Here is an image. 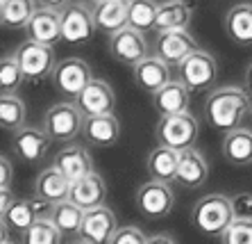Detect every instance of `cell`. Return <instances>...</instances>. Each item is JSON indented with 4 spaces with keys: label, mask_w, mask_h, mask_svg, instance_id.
I'll return each instance as SVG.
<instances>
[{
    "label": "cell",
    "mask_w": 252,
    "mask_h": 244,
    "mask_svg": "<svg viewBox=\"0 0 252 244\" xmlns=\"http://www.w3.org/2000/svg\"><path fill=\"white\" fill-rule=\"evenodd\" d=\"M250 94L241 87H218L211 89L205 101V119L216 130H234L243 125V119L250 114Z\"/></svg>",
    "instance_id": "cell-1"
},
{
    "label": "cell",
    "mask_w": 252,
    "mask_h": 244,
    "mask_svg": "<svg viewBox=\"0 0 252 244\" xmlns=\"http://www.w3.org/2000/svg\"><path fill=\"white\" fill-rule=\"evenodd\" d=\"M48 219L59 228L62 235H80V228H82L84 221V210L70 199H64L59 203H53Z\"/></svg>",
    "instance_id": "cell-28"
},
{
    "label": "cell",
    "mask_w": 252,
    "mask_h": 244,
    "mask_svg": "<svg viewBox=\"0 0 252 244\" xmlns=\"http://www.w3.org/2000/svg\"><path fill=\"white\" fill-rule=\"evenodd\" d=\"M225 32L236 46H252V5L239 2L225 14Z\"/></svg>",
    "instance_id": "cell-26"
},
{
    "label": "cell",
    "mask_w": 252,
    "mask_h": 244,
    "mask_svg": "<svg viewBox=\"0 0 252 244\" xmlns=\"http://www.w3.org/2000/svg\"><path fill=\"white\" fill-rule=\"evenodd\" d=\"M14 55H16L18 64H21V71H23L25 80H30V82H39V80L50 78L55 71V66H57L53 46L32 41V39H25L14 50Z\"/></svg>",
    "instance_id": "cell-5"
},
{
    "label": "cell",
    "mask_w": 252,
    "mask_h": 244,
    "mask_svg": "<svg viewBox=\"0 0 252 244\" xmlns=\"http://www.w3.org/2000/svg\"><path fill=\"white\" fill-rule=\"evenodd\" d=\"M177 164H180V151L168 149L164 144H157L146 158L148 176L153 180H164V183L175 180Z\"/></svg>",
    "instance_id": "cell-25"
},
{
    "label": "cell",
    "mask_w": 252,
    "mask_h": 244,
    "mask_svg": "<svg viewBox=\"0 0 252 244\" xmlns=\"http://www.w3.org/2000/svg\"><path fill=\"white\" fill-rule=\"evenodd\" d=\"M77 107L84 117H98V114H112L116 107V94L112 84L94 78L75 98Z\"/></svg>",
    "instance_id": "cell-14"
},
{
    "label": "cell",
    "mask_w": 252,
    "mask_h": 244,
    "mask_svg": "<svg viewBox=\"0 0 252 244\" xmlns=\"http://www.w3.org/2000/svg\"><path fill=\"white\" fill-rule=\"evenodd\" d=\"M105 197H107V183L100 173L91 171L84 178L73 180L70 185V201L77 203L82 210H91L98 205H105Z\"/></svg>",
    "instance_id": "cell-21"
},
{
    "label": "cell",
    "mask_w": 252,
    "mask_h": 244,
    "mask_svg": "<svg viewBox=\"0 0 252 244\" xmlns=\"http://www.w3.org/2000/svg\"><path fill=\"white\" fill-rule=\"evenodd\" d=\"M189 98H191V91L182 80H168L161 89L153 94V105L161 117H168V114L187 112Z\"/></svg>",
    "instance_id": "cell-23"
},
{
    "label": "cell",
    "mask_w": 252,
    "mask_h": 244,
    "mask_svg": "<svg viewBox=\"0 0 252 244\" xmlns=\"http://www.w3.org/2000/svg\"><path fill=\"white\" fill-rule=\"evenodd\" d=\"M14 164L7 155H0V187H12Z\"/></svg>",
    "instance_id": "cell-38"
},
{
    "label": "cell",
    "mask_w": 252,
    "mask_h": 244,
    "mask_svg": "<svg viewBox=\"0 0 252 244\" xmlns=\"http://www.w3.org/2000/svg\"><path fill=\"white\" fill-rule=\"evenodd\" d=\"M82 2H95V0H82Z\"/></svg>",
    "instance_id": "cell-47"
},
{
    "label": "cell",
    "mask_w": 252,
    "mask_h": 244,
    "mask_svg": "<svg viewBox=\"0 0 252 244\" xmlns=\"http://www.w3.org/2000/svg\"><path fill=\"white\" fill-rule=\"evenodd\" d=\"M73 0H36V5L39 7H48V9H57V12H62L66 5H70Z\"/></svg>",
    "instance_id": "cell-40"
},
{
    "label": "cell",
    "mask_w": 252,
    "mask_h": 244,
    "mask_svg": "<svg viewBox=\"0 0 252 244\" xmlns=\"http://www.w3.org/2000/svg\"><path fill=\"white\" fill-rule=\"evenodd\" d=\"M50 80H53L55 89L62 96L77 98V94L94 80V76H91V66L84 60H80V57H66V60L57 62Z\"/></svg>",
    "instance_id": "cell-9"
},
{
    "label": "cell",
    "mask_w": 252,
    "mask_h": 244,
    "mask_svg": "<svg viewBox=\"0 0 252 244\" xmlns=\"http://www.w3.org/2000/svg\"><path fill=\"white\" fill-rule=\"evenodd\" d=\"M148 244H175V240L161 233V235H153V238H148Z\"/></svg>",
    "instance_id": "cell-41"
},
{
    "label": "cell",
    "mask_w": 252,
    "mask_h": 244,
    "mask_svg": "<svg viewBox=\"0 0 252 244\" xmlns=\"http://www.w3.org/2000/svg\"><path fill=\"white\" fill-rule=\"evenodd\" d=\"M109 55L121 64H139L143 57H148V41L143 32L125 25L114 35H109Z\"/></svg>",
    "instance_id": "cell-12"
},
{
    "label": "cell",
    "mask_w": 252,
    "mask_h": 244,
    "mask_svg": "<svg viewBox=\"0 0 252 244\" xmlns=\"http://www.w3.org/2000/svg\"><path fill=\"white\" fill-rule=\"evenodd\" d=\"M0 25H5V7H2V0H0Z\"/></svg>",
    "instance_id": "cell-44"
},
{
    "label": "cell",
    "mask_w": 252,
    "mask_h": 244,
    "mask_svg": "<svg viewBox=\"0 0 252 244\" xmlns=\"http://www.w3.org/2000/svg\"><path fill=\"white\" fill-rule=\"evenodd\" d=\"M175 208V194L164 180H148L136 190V210L146 219H166Z\"/></svg>",
    "instance_id": "cell-7"
},
{
    "label": "cell",
    "mask_w": 252,
    "mask_h": 244,
    "mask_svg": "<svg viewBox=\"0 0 252 244\" xmlns=\"http://www.w3.org/2000/svg\"><path fill=\"white\" fill-rule=\"evenodd\" d=\"M9 226H7L5 224V219H2V217H0V244L2 242H9Z\"/></svg>",
    "instance_id": "cell-42"
},
{
    "label": "cell",
    "mask_w": 252,
    "mask_h": 244,
    "mask_svg": "<svg viewBox=\"0 0 252 244\" xmlns=\"http://www.w3.org/2000/svg\"><path fill=\"white\" fill-rule=\"evenodd\" d=\"M84 114L80 112L77 103H55L43 114V128L50 135V139L57 144H70L77 135H82Z\"/></svg>",
    "instance_id": "cell-3"
},
{
    "label": "cell",
    "mask_w": 252,
    "mask_h": 244,
    "mask_svg": "<svg viewBox=\"0 0 252 244\" xmlns=\"http://www.w3.org/2000/svg\"><path fill=\"white\" fill-rule=\"evenodd\" d=\"M2 244H14V242H2Z\"/></svg>",
    "instance_id": "cell-48"
},
{
    "label": "cell",
    "mask_w": 252,
    "mask_h": 244,
    "mask_svg": "<svg viewBox=\"0 0 252 244\" xmlns=\"http://www.w3.org/2000/svg\"><path fill=\"white\" fill-rule=\"evenodd\" d=\"M70 244H91V242H87V240L80 238V240H75V242H70Z\"/></svg>",
    "instance_id": "cell-45"
},
{
    "label": "cell",
    "mask_w": 252,
    "mask_h": 244,
    "mask_svg": "<svg viewBox=\"0 0 252 244\" xmlns=\"http://www.w3.org/2000/svg\"><path fill=\"white\" fill-rule=\"evenodd\" d=\"M109 244H148L146 233L136 226H118Z\"/></svg>",
    "instance_id": "cell-36"
},
{
    "label": "cell",
    "mask_w": 252,
    "mask_h": 244,
    "mask_svg": "<svg viewBox=\"0 0 252 244\" xmlns=\"http://www.w3.org/2000/svg\"><path fill=\"white\" fill-rule=\"evenodd\" d=\"M220 240L223 244H252V219H234Z\"/></svg>",
    "instance_id": "cell-35"
},
{
    "label": "cell",
    "mask_w": 252,
    "mask_h": 244,
    "mask_svg": "<svg viewBox=\"0 0 252 244\" xmlns=\"http://www.w3.org/2000/svg\"><path fill=\"white\" fill-rule=\"evenodd\" d=\"M82 137L87 144L98 149H109L121 139V123L116 114H98V117H84Z\"/></svg>",
    "instance_id": "cell-15"
},
{
    "label": "cell",
    "mask_w": 252,
    "mask_h": 244,
    "mask_svg": "<svg viewBox=\"0 0 252 244\" xmlns=\"http://www.w3.org/2000/svg\"><path fill=\"white\" fill-rule=\"evenodd\" d=\"M25 32H28V39H32V41L55 46L62 41V12L39 7L32 14L30 23L25 25Z\"/></svg>",
    "instance_id": "cell-16"
},
{
    "label": "cell",
    "mask_w": 252,
    "mask_h": 244,
    "mask_svg": "<svg viewBox=\"0 0 252 244\" xmlns=\"http://www.w3.org/2000/svg\"><path fill=\"white\" fill-rule=\"evenodd\" d=\"M223 155L236 167L252 164V130L239 125L234 130H227L223 137Z\"/></svg>",
    "instance_id": "cell-27"
},
{
    "label": "cell",
    "mask_w": 252,
    "mask_h": 244,
    "mask_svg": "<svg viewBox=\"0 0 252 244\" xmlns=\"http://www.w3.org/2000/svg\"><path fill=\"white\" fill-rule=\"evenodd\" d=\"M157 2L155 0H129V21L127 25L139 32L155 30V21H157Z\"/></svg>",
    "instance_id": "cell-31"
},
{
    "label": "cell",
    "mask_w": 252,
    "mask_h": 244,
    "mask_svg": "<svg viewBox=\"0 0 252 244\" xmlns=\"http://www.w3.org/2000/svg\"><path fill=\"white\" fill-rule=\"evenodd\" d=\"M98 30L94 21V12L87 2H70L62 9V41L77 46L87 43Z\"/></svg>",
    "instance_id": "cell-8"
},
{
    "label": "cell",
    "mask_w": 252,
    "mask_h": 244,
    "mask_svg": "<svg viewBox=\"0 0 252 244\" xmlns=\"http://www.w3.org/2000/svg\"><path fill=\"white\" fill-rule=\"evenodd\" d=\"M198 50V41L193 39V35L189 30H164L157 32L153 43V55L161 57L166 64L180 66L189 55Z\"/></svg>",
    "instance_id": "cell-11"
},
{
    "label": "cell",
    "mask_w": 252,
    "mask_h": 244,
    "mask_svg": "<svg viewBox=\"0 0 252 244\" xmlns=\"http://www.w3.org/2000/svg\"><path fill=\"white\" fill-rule=\"evenodd\" d=\"M25 76L21 71L16 55H2L0 57V94H16Z\"/></svg>",
    "instance_id": "cell-34"
},
{
    "label": "cell",
    "mask_w": 252,
    "mask_h": 244,
    "mask_svg": "<svg viewBox=\"0 0 252 244\" xmlns=\"http://www.w3.org/2000/svg\"><path fill=\"white\" fill-rule=\"evenodd\" d=\"M232 210L236 219H252V192H239L232 197Z\"/></svg>",
    "instance_id": "cell-37"
},
{
    "label": "cell",
    "mask_w": 252,
    "mask_h": 244,
    "mask_svg": "<svg viewBox=\"0 0 252 244\" xmlns=\"http://www.w3.org/2000/svg\"><path fill=\"white\" fill-rule=\"evenodd\" d=\"M118 231V219L112 208L98 205V208L84 210V221L80 228V238L91 244H109L114 233Z\"/></svg>",
    "instance_id": "cell-13"
},
{
    "label": "cell",
    "mask_w": 252,
    "mask_h": 244,
    "mask_svg": "<svg viewBox=\"0 0 252 244\" xmlns=\"http://www.w3.org/2000/svg\"><path fill=\"white\" fill-rule=\"evenodd\" d=\"M53 164H55V167H57L62 173H64V176L70 180V183H73V180L84 178L87 173L95 171L91 153H89L84 146H80V144H66L64 149H62L57 155H55Z\"/></svg>",
    "instance_id": "cell-18"
},
{
    "label": "cell",
    "mask_w": 252,
    "mask_h": 244,
    "mask_svg": "<svg viewBox=\"0 0 252 244\" xmlns=\"http://www.w3.org/2000/svg\"><path fill=\"white\" fill-rule=\"evenodd\" d=\"M50 142L53 139L46 132V128H39V125H23L16 132H12V151L25 164H39L46 160Z\"/></svg>",
    "instance_id": "cell-10"
},
{
    "label": "cell",
    "mask_w": 252,
    "mask_h": 244,
    "mask_svg": "<svg viewBox=\"0 0 252 244\" xmlns=\"http://www.w3.org/2000/svg\"><path fill=\"white\" fill-rule=\"evenodd\" d=\"M209 178V164H207L205 155L191 149L180 151V164H177L175 183L182 185L184 190H198Z\"/></svg>",
    "instance_id": "cell-17"
},
{
    "label": "cell",
    "mask_w": 252,
    "mask_h": 244,
    "mask_svg": "<svg viewBox=\"0 0 252 244\" xmlns=\"http://www.w3.org/2000/svg\"><path fill=\"white\" fill-rule=\"evenodd\" d=\"M132 73H134V82L139 84L143 91L148 94H155L157 89H161L170 78V64H166L161 57L157 55H148L139 64L132 66Z\"/></svg>",
    "instance_id": "cell-19"
},
{
    "label": "cell",
    "mask_w": 252,
    "mask_h": 244,
    "mask_svg": "<svg viewBox=\"0 0 252 244\" xmlns=\"http://www.w3.org/2000/svg\"><path fill=\"white\" fill-rule=\"evenodd\" d=\"M25 119H28L25 103L16 94H0V128L16 132L25 125Z\"/></svg>",
    "instance_id": "cell-30"
},
{
    "label": "cell",
    "mask_w": 252,
    "mask_h": 244,
    "mask_svg": "<svg viewBox=\"0 0 252 244\" xmlns=\"http://www.w3.org/2000/svg\"><path fill=\"white\" fill-rule=\"evenodd\" d=\"M5 7V28L12 30H25L32 14L39 9L36 0H2Z\"/></svg>",
    "instance_id": "cell-32"
},
{
    "label": "cell",
    "mask_w": 252,
    "mask_h": 244,
    "mask_svg": "<svg viewBox=\"0 0 252 244\" xmlns=\"http://www.w3.org/2000/svg\"><path fill=\"white\" fill-rule=\"evenodd\" d=\"M191 21H193V9L187 0H166V2H159L157 7L155 30H189Z\"/></svg>",
    "instance_id": "cell-24"
},
{
    "label": "cell",
    "mask_w": 252,
    "mask_h": 244,
    "mask_svg": "<svg viewBox=\"0 0 252 244\" xmlns=\"http://www.w3.org/2000/svg\"><path fill=\"white\" fill-rule=\"evenodd\" d=\"M5 224L9 226V231L21 233L23 235L30 228V224H34L39 219V210H36V201L32 199H14V203L7 208V212L2 214Z\"/></svg>",
    "instance_id": "cell-29"
},
{
    "label": "cell",
    "mask_w": 252,
    "mask_h": 244,
    "mask_svg": "<svg viewBox=\"0 0 252 244\" xmlns=\"http://www.w3.org/2000/svg\"><path fill=\"white\" fill-rule=\"evenodd\" d=\"M198 135H200L198 119L189 112L161 117L157 121V128H155L157 144H164V146L175 149V151L191 149L195 144V139H198Z\"/></svg>",
    "instance_id": "cell-4"
},
{
    "label": "cell",
    "mask_w": 252,
    "mask_h": 244,
    "mask_svg": "<svg viewBox=\"0 0 252 244\" xmlns=\"http://www.w3.org/2000/svg\"><path fill=\"white\" fill-rule=\"evenodd\" d=\"M234 219L236 217L232 210V197H225L218 192L198 199L191 208L193 228L207 238H220Z\"/></svg>",
    "instance_id": "cell-2"
},
{
    "label": "cell",
    "mask_w": 252,
    "mask_h": 244,
    "mask_svg": "<svg viewBox=\"0 0 252 244\" xmlns=\"http://www.w3.org/2000/svg\"><path fill=\"white\" fill-rule=\"evenodd\" d=\"M218 76L216 57L202 48L193 50L182 64L177 66V80H182L189 91H205L209 89Z\"/></svg>",
    "instance_id": "cell-6"
},
{
    "label": "cell",
    "mask_w": 252,
    "mask_h": 244,
    "mask_svg": "<svg viewBox=\"0 0 252 244\" xmlns=\"http://www.w3.org/2000/svg\"><path fill=\"white\" fill-rule=\"evenodd\" d=\"M14 203V194L12 187H0V217L7 212V208Z\"/></svg>",
    "instance_id": "cell-39"
},
{
    "label": "cell",
    "mask_w": 252,
    "mask_h": 244,
    "mask_svg": "<svg viewBox=\"0 0 252 244\" xmlns=\"http://www.w3.org/2000/svg\"><path fill=\"white\" fill-rule=\"evenodd\" d=\"M246 91L252 96V64L248 66V71H246Z\"/></svg>",
    "instance_id": "cell-43"
},
{
    "label": "cell",
    "mask_w": 252,
    "mask_h": 244,
    "mask_svg": "<svg viewBox=\"0 0 252 244\" xmlns=\"http://www.w3.org/2000/svg\"><path fill=\"white\" fill-rule=\"evenodd\" d=\"M70 180L55 164L46 167L34 180V197L48 203H59L70 197Z\"/></svg>",
    "instance_id": "cell-22"
},
{
    "label": "cell",
    "mask_w": 252,
    "mask_h": 244,
    "mask_svg": "<svg viewBox=\"0 0 252 244\" xmlns=\"http://www.w3.org/2000/svg\"><path fill=\"white\" fill-rule=\"evenodd\" d=\"M248 117H250V119H252V105H250V114H248Z\"/></svg>",
    "instance_id": "cell-46"
},
{
    "label": "cell",
    "mask_w": 252,
    "mask_h": 244,
    "mask_svg": "<svg viewBox=\"0 0 252 244\" xmlns=\"http://www.w3.org/2000/svg\"><path fill=\"white\" fill-rule=\"evenodd\" d=\"M91 12H94L95 28L107 35H114L116 30L127 25L129 0H95Z\"/></svg>",
    "instance_id": "cell-20"
},
{
    "label": "cell",
    "mask_w": 252,
    "mask_h": 244,
    "mask_svg": "<svg viewBox=\"0 0 252 244\" xmlns=\"http://www.w3.org/2000/svg\"><path fill=\"white\" fill-rule=\"evenodd\" d=\"M62 233L48 217H39L23 233V244H62Z\"/></svg>",
    "instance_id": "cell-33"
}]
</instances>
